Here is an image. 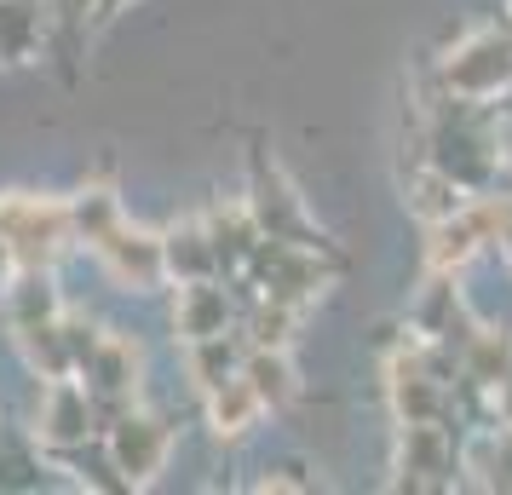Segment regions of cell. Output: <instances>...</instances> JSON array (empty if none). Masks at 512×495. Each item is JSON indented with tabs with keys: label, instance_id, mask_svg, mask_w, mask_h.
<instances>
[{
	"label": "cell",
	"instance_id": "5",
	"mask_svg": "<svg viewBox=\"0 0 512 495\" xmlns=\"http://www.w3.org/2000/svg\"><path fill=\"white\" fill-rule=\"evenodd\" d=\"M248 208H254V219H259V231H265V236H288V242L328 248V236L305 219L300 190L288 185V173H282L265 150H254V156H248Z\"/></svg>",
	"mask_w": 512,
	"mask_h": 495
},
{
	"label": "cell",
	"instance_id": "12",
	"mask_svg": "<svg viewBox=\"0 0 512 495\" xmlns=\"http://www.w3.org/2000/svg\"><path fill=\"white\" fill-rule=\"evenodd\" d=\"M236 294L225 277H196V283H179V300H173V334L179 340H213V334L236 329Z\"/></svg>",
	"mask_w": 512,
	"mask_h": 495
},
{
	"label": "cell",
	"instance_id": "3",
	"mask_svg": "<svg viewBox=\"0 0 512 495\" xmlns=\"http://www.w3.org/2000/svg\"><path fill=\"white\" fill-rule=\"evenodd\" d=\"M0 236L12 242V254H18L24 271H52L58 254L75 242L70 202L35 196V190H6L0 196Z\"/></svg>",
	"mask_w": 512,
	"mask_h": 495
},
{
	"label": "cell",
	"instance_id": "23",
	"mask_svg": "<svg viewBox=\"0 0 512 495\" xmlns=\"http://www.w3.org/2000/svg\"><path fill=\"white\" fill-rule=\"evenodd\" d=\"M70 219H75V242H87V248H93V242H104V236L116 231L127 213H121L116 190L93 185V190H81V196L70 202Z\"/></svg>",
	"mask_w": 512,
	"mask_h": 495
},
{
	"label": "cell",
	"instance_id": "4",
	"mask_svg": "<svg viewBox=\"0 0 512 495\" xmlns=\"http://www.w3.org/2000/svg\"><path fill=\"white\" fill-rule=\"evenodd\" d=\"M438 93L455 98H507L512 93V29H466L438 58Z\"/></svg>",
	"mask_w": 512,
	"mask_h": 495
},
{
	"label": "cell",
	"instance_id": "10",
	"mask_svg": "<svg viewBox=\"0 0 512 495\" xmlns=\"http://www.w3.org/2000/svg\"><path fill=\"white\" fill-rule=\"evenodd\" d=\"M93 432H104V426H98V409H93V392L70 375L47 380L41 409H35V438L47 449H81Z\"/></svg>",
	"mask_w": 512,
	"mask_h": 495
},
{
	"label": "cell",
	"instance_id": "17",
	"mask_svg": "<svg viewBox=\"0 0 512 495\" xmlns=\"http://www.w3.org/2000/svg\"><path fill=\"white\" fill-rule=\"evenodd\" d=\"M242 357H248V340L236 329L213 334V340H190L185 346V375L196 392H208V386H219L225 375H236L242 369Z\"/></svg>",
	"mask_w": 512,
	"mask_h": 495
},
{
	"label": "cell",
	"instance_id": "20",
	"mask_svg": "<svg viewBox=\"0 0 512 495\" xmlns=\"http://www.w3.org/2000/svg\"><path fill=\"white\" fill-rule=\"evenodd\" d=\"M466 202H472V190H461L443 167H432V162L409 179V208H415L420 225H438V219H449V213H461Z\"/></svg>",
	"mask_w": 512,
	"mask_h": 495
},
{
	"label": "cell",
	"instance_id": "15",
	"mask_svg": "<svg viewBox=\"0 0 512 495\" xmlns=\"http://www.w3.org/2000/svg\"><path fill=\"white\" fill-rule=\"evenodd\" d=\"M507 369H512V329L507 323H478L461 346V380L495 392V386L507 380Z\"/></svg>",
	"mask_w": 512,
	"mask_h": 495
},
{
	"label": "cell",
	"instance_id": "9",
	"mask_svg": "<svg viewBox=\"0 0 512 495\" xmlns=\"http://www.w3.org/2000/svg\"><path fill=\"white\" fill-rule=\"evenodd\" d=\"M484 248H495V208H489V196H472L461 213L426 225V265L432 271H455L461 277Z\"/></svg>",
	"mask_w": 512,
	"mask_h": 495
},
{
	"label": "cell",
	"instance_id": "19",
	"mask_svg": "<svg viewBox=\"0 0 512 495\" xmlns=\"http://www.w3.org/2000/svg\"><path fill=\"white\" fill-rule=\"evenodd\" d=\"M294 329H300V306H288V300H271V294H259L254 306L236 317V334H242L248 346H277V352H288Z\"/></svg>",
	"mask_w": 512,
	"mask_h": 495
},
{
	"label": "cell",
	"instance_id": "18",
	"mask_svg": "<svg viewBox=\"0 0 512 495\" xmlns=\"http://www.w3.org/2000/svg\"><path fill=\"white\" fill-rule=\"evenodd\" d=\"M18 346H24L29 369L41 380L75 375V352H70V334H64V317H47V323H24L18 329Z\"/></svg>",
	"mask_w": 512,
	"mask_h": 495
},
{
	"label": "cell",
	"instance_id": "22",
	"mask_svg": "<svg viewBox=\"0 0 512 495\" xmlns=\"http://www.w3.org/2000/svg\"><path fill=\"white\" fill-rule=\"evenodd\" d=\"M41 47L35 0H0V64H24Z\"/></svg>",
	"mask_w": 512,
	"mask_h": 495
},
{
	"label": "cell",
	"instance_id": "26",
	"mask_svg": "<svg viewBox=\"0 0 512 495\" xmlns=\"http://www.w3.org/2000/svg\"><path fill=\"white\" fill-rule=\"evenodd\" d=\"M18 271H24V265H18V254H12V242L0 236V300H6V288L18 283Z\"/></svg>",
	"mask_w": 512,
	"mask_h": 495
},
{
	"label": "cell",
	"instance_id": "11",
	"mask_svg": "<svg viewBox=\"0 0 512 495\" xmlns=\"http://www.w3.org/2000/svg\"><path fill=\"white\" fill-rule=\"evenodd\" d=\"M93 254H98V265H104L121 288H156V283H167V248H162V236L144 231V225H127V219H121L104 242H93Z\"/></svg>",
	"mask_w": 512,
	"mask_h": 495
},
{
	"label": "cell",
	"instance_id": "6",
	"mask_svg": "<svg viewBox=\"0 0 512 495\" xmlns=\"http://www.w3.org/2000/svg\"><path fill=\"white\" fill-rule=\"evenodd\" d=\"M449 484H461V432L397 426V490H449Z\"/></svg>",
	"mask_w": 512,
	"mask_h": 495
},
{
	"label": "cell",
	"instance_id": "16",
	"mask_svg": "<svg viewBox=\"0 0 512 495\" xmlns=\"http://www.w3.org/2000/svg\"><path fill=\"white\" fill-rule=\"evenodd\" d=\"M167 248V277L173 283H196V277H219V248H213V236L202 219H190V225H173L162 236Z\"/></svg>",
	"mask_w": 512,
	"mask_h": 495
},
{
	"label": "cell",
	"instance_id": "21",
	"mask_svg": "<svg viewBox=\"0 0 512 495\" xmlns=\"http://www.w3.org/2000/svg\"><path fill=\"white\" fill-rule=\"evenodd\" d=\"M242 375L254 380V392L265 398V409H282V403L300 392L294 363H288V352H277V346H248V357H242Z\"/></svg>",
	"mask_w": 512,
	"mask_h": 495
},
{
	"label": "cell",
	"instance_id": "28",
	"mask_svg": "<svg viewBox=\"0 0 512 495\" xmlns=\"http://www.w3.org/2000/svg\"><path fill=\"white\" fill-rule=\"evenodd\" d=\"M121 0H98V18H110V12H116Z\"/></svg>",
	"mask_w": 512,
	"mask_h": 495
},
{
	"label": "cell",
	"instance_id": "1",
	"mask_svg": "<svg viewBox=\"0 0 512 495\" xmlns=\"http://www.w3.org/2000/svg\"><path fill=\"white\" fill-rule=\"evenodd\" d=\"M386 398H392L397 426H455V432H466L461 415H455V380L432 369L426 340H403L386 357Z\"/></svg>",
	"mask_w": 512,
	"mask_h": 495
},
{
	"label": "cell",
	"instance_id": "2",
	"mask_svg": "<svg viewBox=\"0 0 512 495\" xmlns=\"http://www.w3.org/2000/svg\"><path fill=\"white\" fill-rule=\"evenodd\" d=\"M242 271H248V283H254L259 294H271V300H288V306H311V300H317V294L334 283L340 260H334L328 248H311V242L259 236Z\"/></svg>",
	"mask_w": 512,
	"mask_h": 495
},
{
	"label": "cell",
	"instance_id": "27",
	"mask_svg": "<svg viewBox=\"0 0 512 495\" xmlns=\"http://www.w3.org/2000/svg\"><path fill=\"white\" fill-rule=\"evenodd\" d=\"M495 421H501V426H512V369H507V380L495 386Z\"/></svg>",
	"mask_w": 512,
	"mask_h": 495
},
{
	"label": "cell",
	"instance_id": "14",
	"mask_svg": "<svg viewBox=\"0 0 512 495\" xmlns=\"http://www.w3.org/2000/svg\"><path fill=\"white\" fill-rule=\"evenodd\" d=\"M202 225H208L213 248H219V277L242 271L248 254H254V242L265 236V231H259V219H254V208H248V196H242V202H219V208H208Z\"/></svg>",
	"mask_w": 512,
	"mask_h": 495
},
{
	"label": "cell",
	"instance_id": "25",
	"mask_svg": "<svg viewBox=\"0 0 512 495\" xmlns=\"http://www.w3.org/2000/svg\"><path fill=\"white\" fill-rule=\"evenodd\" d=\"M254 490H317V478H311V472L300 467V461H282V467H265V478H259Z\"/></svg>",
	"mask_w": 512,
	"mask_h": 495
},
{
	"label": "cell",
	"instance_id": "8",
	"mask_svg": "<svg viewBox=\"0 0 512 495\" xmlns=\"http://www.w3.org/2000/svg\"><path fill=\"white\" fill-rule=\"evenodd\" d=\"M104 449H110L116 472L127 478V490H139V484H150V478L167 467L173 432H167V421L144 415V409H121L116 421L104 426Z\"/></svg>",
	"mask_w": 512,
	"mask_h": 495
},
{
	"label": "cell",
	"instance_id": "13",
	"mask_svg": "<svg viewBox=\"0 0 512 495\" xmlns=\"http://www.w3.org/2000/svg\"><path fill=\"white\" fill-rule=\"evenodd\" d=\"M202 409H208V426L219 438H248L259 426V415H265V398L254 392V380L236 369V375H225L219 386L202 392Z\"/></svg>",
	"mask_w": 512,
	"mask_h": 495
},
{
	"label": "cell",
	"instance_id": "7",
	"mask_svg": "<svg viewBox=\"0 0 512 495\" xmlns=\"http://www.w3.org/2000/svg\"><path fill=\"white\" fill-rule=\"evenodd\" d=\"M75 375L93 392L98 426H110L121 409H133V392H139V346L127 334H98V346L81 357Z\"/></svg>",
	"mask_w": 512,
	"mask_h": 495
},
{
	"label": "cell",
	"instance_id": "24",
	"mask_svg": "<svg viewBox=\"0 0 512 495\" xmlns=\"http://www.w3.org/2000/svg\"><path fill=\"white\" fill-rule=\"evenodd\" d=\"M6 300H12V329L58 317V288H52V271H18V283L6 288Z\"/></svg>",
	"mask_w": 512,
	"mask_h": 495
}]
</instances>
